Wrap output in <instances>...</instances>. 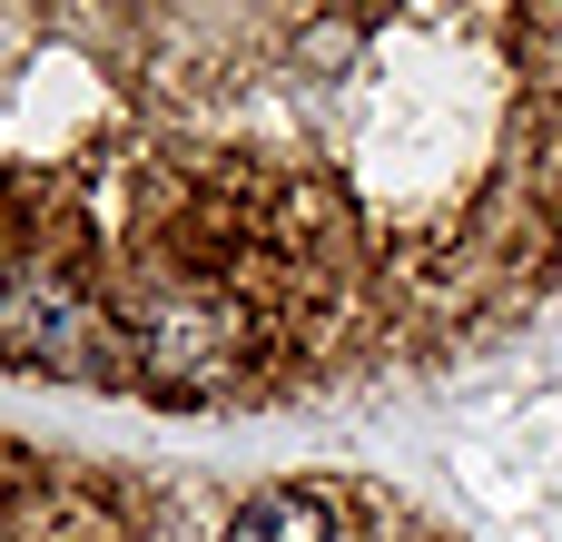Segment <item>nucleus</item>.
Listing matches in <instances>:
<instances>
[{"label":"nucleus","instance_id":"f257e3e1","mask_svg":"<svg viewBox=\"0 0 562 542\" xmlns=\"http://www.w3.org/2000/svg\"><path fill=\"white\" fill-rule=\"evenodd\" d=\"M562 286V10H0V375L257 415Z\"/></svg>","mask_w":562,"mask_h":542},{"label":"nucleus","instance_id":"f03ea898","mask_svg":"<svg viewBox=\"0 0 562 542\" xmlns=\"http://www.w3.org/2000/svg\"><path fill=\"white\" fill-rule=\"evenodd\" d=\"M217 513H227V484L188 464H109V454H69L0 425V542H217ZM375 542L445 533L395 504Z\"/></svg>","mask_w":562,"mask_h":542}]
</instances>
